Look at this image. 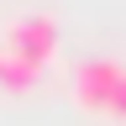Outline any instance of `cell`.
I'll use <instances>...</instances> for the list:
<instances>
[{
  "label": "cell",
  "mask_w": 126,
  "mask_h": 126,
  "mask_svg": "<svg viewBox=\"0 0 126 126\" xmlns=\"http://www.w3.org/2000/svg\"><path fill=\"white\" fill-rule=\"evenodd\" d=\"M0 58H5V47H0Z\"/></svg>",
  "instance_id": "cell-5"
},
{
  "label": "cell",
  "mask_w": 126,
  "mask_h": 126,
  "mask_svg": "<svg viewBox=\"0 0 126 126\" xmlns=\"http://www.w3.org/2000/svg\"><path fill=\"white\" fill-rule=\"evenodd\" d=\"M121 89H126V63H116V58H84L74 68V100L94 116H110Z\"/></svg>",
  "instance_id": "cell-2"
},
{
  "label": "cell",
  "mask_w": 126,
  "mask_h": 126,
  "mask_svg": "<svg viewBox=\"0 0 126 126\" xmlns=\"http://www.w3.org/2000/svg\"><path fill=\"white\" fill-rule=\"evenodd\" d=\"M37 84V68H26L21 58H0V89H11V94H21V89H32Z\"/></svg>",
  "instance_id": "cell-3"
},
{
  "label": "cell",
  "mask_w": 126,
  "mask_h": 126,
  "mask_svg": "<svg viewBox=\"0 0 126 126\" xmlns=\"http://www.w3.org/2000/svg\"><path fill=\"white\" fill-rule=\"evenodd\" d=\"M110 116H121V121H126V89H121V100H116V110H110Z\"/></svg>",
  "instance_id": "cell-4"
},
{
  "label": "cell",
  "mask_w": 126,
  "mask_h": 126,
  "mask_svg": "<svg viewBox=\"0 0 126 126\" xmlns=\"http://www.w3.org/2000/svg\"><path fill=\"white\" fill-rule=\"evenodd\" d=\"M0 47H5L11 58H21L26 68H47L53 63V53H58V21L47 11H26V16H11L5 21V32H0Z\"/></svg>",
  "instance_id": "cell-1"
}]
</instances>
